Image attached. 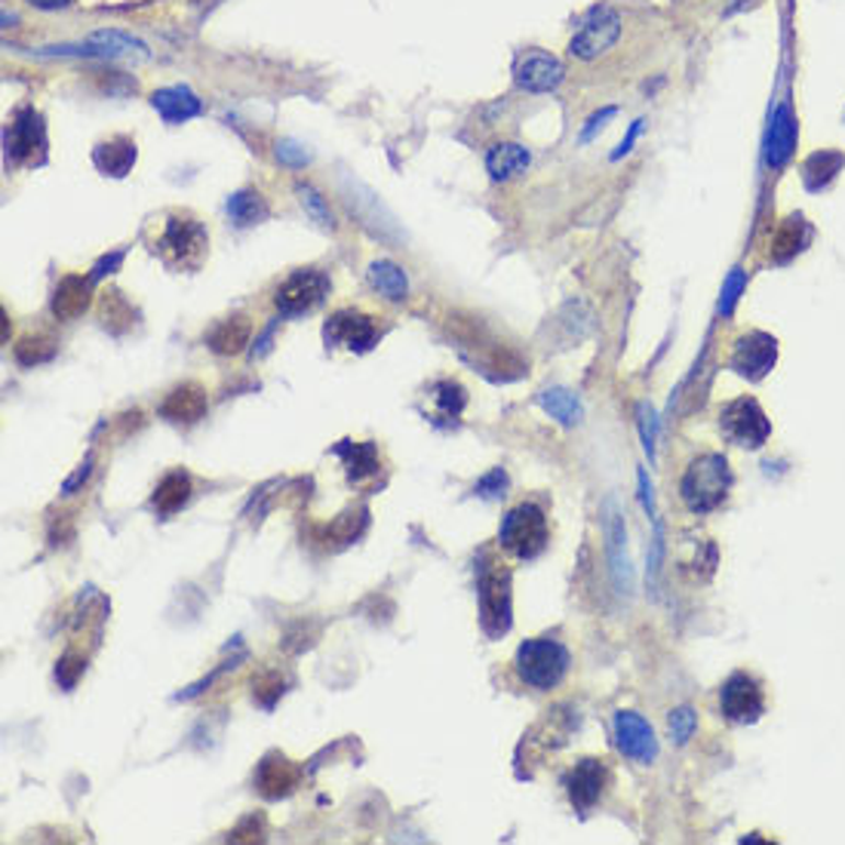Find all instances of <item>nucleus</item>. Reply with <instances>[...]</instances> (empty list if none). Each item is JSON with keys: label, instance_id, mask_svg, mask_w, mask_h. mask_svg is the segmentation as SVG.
Here are the masks:
<instances>
[{"label": "nucleus", "instance_id": "obj_1", "mask_svg": "<svg viewBox=\"0 0 845 845\" xmlns=\"http://www.w3.org/2000/svg\"><path fill=\"white\" fill-rule=\"evenodd\" d=\"M148 250L170 271H197L206 262L209 252V231L206 225L189 209H170L160 219H155Z\"/></svg>", "mask_w": 845, "mask_h": 845}, {"label": "nucleus", "instance_id": "obj_2", "mask_svg": "<svg viewBox=\"0 0 845 845\" xmlns=\"http://www.w3.org/2000/svg\"><path fill=\"white\" fill-rule=\"evenodd\" d=\"M477 603H480V627L489 640H501L514 625L511 606V572L489 553L477 557Z\"/></svg>", "mask_w": 845, "mask_h": 845}, {"label": "nucleus", "instance_id": "obj_3", "mask_svg": "<svg viewBox=\"0 0 845 845\" xmlns=\"http://www.w3.org/2000/svg\"><path fill=\"white\" fill-rule=\"evenodd\" d=\"M732 468L726 461V455L720 453H707L701 458H695L686 473H683V483H680V499L689 507L692 514H710L717 511L722 501L729 499V489H732Z\"/></svg>", "mask_w": 845, "mask_h": 845}, {"label": "nucleus", "instance_id": "obj_4", "mask_svg": "<svg viewBox=\"0 0 845 845\" xmlns=\"http://www.w3.org/2000/svg\"><path fill=\"white\" fill-rule=\"evenodd\" d=\"M572 655L560 640L550 637H538V640L519 642L517 655H514V667L517 676L538 692L557 689L569 673Z\"/></svg>", "mask_w": 845, "mask_h": 845}, {"label": "nucleus", "instance_id": "obj_5", "mask_svg": "<svg viewBox=\"0 0 845 845\" xmlns=\"http://www.w3.org/2000/svg\"><path fill=\"white\" fill-rule=\"evenodd\" d=\"M548 517L535 501H523L511 507L499 526V545L517 560H535L541 550L548 548Z\"/></svg>", "mask_w": 845, "mask_h": 845}, {"label": "nucleus", "instance_id": "obj_6", "mask_svg": "<svg viewBox=\"0 0 845 845\" xmlns=\"http://www.w3.org/2000/svg\"><path fill=\"white\" fill-rule=\"evenodd\" d=\"M3 151L13 167H41L47 160V126L34 105H19L3 129Z\"/></svg>", "mask_w": 845, "mask_h": 845}, {"label": "nucleus", "instance_id": "obj_7", "mask_svg": "<svg viewBox=\"0 0 845 845\" xmlns=\"http://www.w3.org/2000/svg\"><path fill=\"white\" fill-rule=\"evenodd\" d=\"M621 13L615 7H594L587 19L579 25V32L569 41V56L579 62H596L621 41Z\"/></svg>", "mask_w": 845, "mask_h": 845}, {"label": "nucleus", "instance_id": "obj_8", "mask_svg": "<svg viewBox=\"0 0 845 845\" xmlns=\"http://www.w3.org/2000/svg\"><path fill=\"white\" fill-rule=\"evenodd\" d=\"M332 289L327 271L320 267H298L293 274H286L277 289H274V308L283 317H298V313L313 311L317 305H323Z\"/></svg>", "mask_w": 845, "mask_h": 845}, {"label": "nucleus", "instance_id": "obj_9", "mask_svg": "<svg viewBox=\"0 0 845 845\" xmlns=\"http://www.w3.org/2000/svg\"><path fill=\"white\" fill-rule=\"evenodd\" d=\"M722 437L744 449H760L772 437V422L753 397H738L720 409Z\"/></svg>", "mask_w": 845, "mask_h": 845}, {"label": "nucleus", "instance_id": "obj_10", "mask_svg": "<svg viewBox=\"0 0 845 845\" xmlns=\"http://www.w3.org/2000/svg\"><path fill=\"white\" fill-rule=\"evenodd\" d=\"M323 339L329 347H345L354 354H366L381 342V327L373 313H363L357 308H342L327 320Z\"/></svg>", "mask_w": 845, "mask_h": 845}, {"label": "nucleus", "instance_id": "obj_11", "mask_svg": "<svg viewBox=\"0 0 845 845\" xmlns=\"http://www.w3.org/2000/svg\"><path fill=\"white\" fill-rule=\"evenodd\" d=\"M603 535H606V553H609V572L612 584L621 596L633 591V566L627 557V526L625 514L618 507V501H603Z\"/></svg>", "mask_w": 845, "mask_h": 845}, {"label": "nucleus", "instance_id": "obj_12", "mask_svg": "<svg viewBox=\"0 0 845 845\" xmlns=\"http://www.w3.org/2000/svg\"><path fill=\"white\" fill-rule=\"evenodd\" d=\"M775 363H778V339L768 335V332H760V329L741 335L732 347V357H729L732 373L747 378V381H763L775 369Z\"/></svg>", "mask_w": 845, "mask_h": 845}, {"label": "nucleus", "instance_id": "obj_13", "mask_svg": "<svg viewBox=\"0 0 845 845\" xmlns=\"http://www.w3.org/2000/svg\"><path fill=\"white\" fill-rule=\"evenodd\" d=\"M566 80L563 59L545 49H526L514 65V83L523 93H553Z\"/></svg>", "mask_w": 845, "mask_h": 845}, {"label": "nucleus", "instance_id": "obj_14", "mask_svg": "<svg viewBox=\"0 0 845 845\" xmlns=\"http://www.w3.org/2000/svg\"><path fill=\"white\" fill-rule=\"evenodd\" d=\"M720 710L726 713V720L756 722L766 713V695L760 689V683L747 676V673H732L720 689Z\"/></svg>", "mask_w": 845, "mask_h": 845}, {"label": "nucleus", "instance_id": "obj_15", "mask_svg": "<svg viewBox=\"0 0 845 845\" xmlns=\"http://www.w3.org/2000/svg\"><path fill=\"white\" fill-rule=\"evenodd\" d=\"M612 726H615V744H618V751L625 753L627 760H633L640 766H652L655 763L658 738L649 720H642L640 713H633V710H618Z\"/></svg>", "mask_w": 845, "mask_h": 845}, {"label": "nucleus", "instance_id": "obj_16", "mask_svg": "<svg viewBox=\"0 0 845 845\" xmlns=\"http://www.w3.org/2000/svg\"><path fill=\"white\" fill-rule=\"evenodd\" d=\"M814 240L812 221L806 219L802 213H790L787 219H781L772 231V240H768V262L775 267L790 265L797 255L809 250V243Z\"/></svg>", "mask_w": 845, "mask_h": 845}, {"label": "nucleus", "instance_id": "obj_17", "mask_svg": "<svg viewBox=\"0 0 845 845\" xmlns=\"http://www.w3.org/2000/svg\"><path fill=\"white\" fill-rule=\"evenodd\" d=\"M799 145V117L797 111L790 109V102H781L775 114H772V124H768L766 136V167L768 170H784L793 155H797Z\"/></svg>", "mask_w": 845, "mask_h": 845}, {"label": "nucleus", "instance_id": "obj_18", "mask_svg": "<svg viewBox=\"0 0 845 845\" xmlns=\"http://www.w3.org/2000/svg\"><path fill=\"white\" fill-rule=\"evenodd\" d=\"M606 784H609V768L603 760H581L579 766L566 775V793H569V802L584 814L600 802Z\"/></svg>", "mask_w": 845, "mask_h": 845}, {"label": "nucleus", "instance_id": "obj_19", "mask_svg": "<svg viewBox=\"0 0 845 845\" xmlns=\"http://www.w3.org/2000/svg\"><path fill=\"white\" fill-rule=\"evenodd\" d=\"M93 286L95 281L87 274H65L62 281L56 283L53 289V298H49V308H53V317L56 320H78L80 313L90 311L93 305Z\"/></svg>", "mask_w": 845, "mask_h": 845}, {"label": "nucleus", "instance_id": "obj_20", "mask_svg": "<svg viewBox=\"0 0 845 845\" xmlns=\"http://www.w3.org/2000/svg\"><path fill=\"white\" fill-rule=\"evenodd\" d=\"M298 781H301V768L293 760H286L283 753H267L255 768V787L265 799L289 797Z\"/></svg>", "mask_w": 845, "mask_h": 845}, {"label": "nucleus", "instance_id": "obj_21", "mask_svg": "<svg viewBox=\"0 0 845 845\" xmlns=\"http://www.w3.org/2000/svg\"><path fill=\"white\" fill-rule=\"evenodd\" d=\"M206 409H209V400H206L204 388L197 381H185V385H179V388H173L163 397V403L157 407V412L167 422L189 427V424H197L204 419Z\"/></svg>", "mask_w": 845, "mask_h": 845}, {"label": "nucleus", "instance_id": "obj_22", "mask_svg": "<svg viewBox=\"0 0 845 845\" xmlns=\"http://www.w3.org/2000/svg\"><path fill=\"white\" fill-rule=\"evenodd\" d=\"M843 170L845 151H840V148H818V151H812L799 163V179H802V189L821 194V191H827L840 179Z\"/></svg>", "mask_w": 845, "mask_h": 845}, {"label": "nucleus", "instance_id": "obj_23", "mask_svg": "<svg viewBox=\"0 0 845 845\" xmlns=\"http://www.w3.org/2000/svg\"><path fill=\"white\" fill-rule=\"evenodd\" d=\"M252 339V320L247 313H231V317H225L219 320L216 327L209 329V335H206V345L213 354H219V357H237V354H243L247 345H250Z\"/></svg>", "mask_w": 845, "mask_h": 845}, {"label": "nucleus", "instance_id": "obj_24", "mask_svg": "<svg viewBox=\"0 0 845 845\" xmlns=\"http://www.w3.org/2000/svg\"><path fill=\"white\" fill-rule=\"evenodd\" d=\"M332 455H339L345 461L347 480L351 483H366L373 480L381 470V458H378V446L373 439H342Z\"/></svg>", "mask_w": 845, "mask_h": 845}, {"label": "nucleus", "instance_id": "obj_25", "mask_svg": "<svg viewBox=\"0 0 845 845\" xmlns=\"http://www.w3.org/2000/svg\"><path fill=\"white\" fill-rule=\"evenodd\" d=\"M136 157H139V148L129 136H111L93 148L95 170L111 179H124L136 167Z\"/></svg>", "mask_w": 845, "mask_h": 845}, {"label": "nucleus", "instance_id": "obj_26", "mask_svg": "<svg viewBox=\"0 0 845 845\" xmlns=\"http://www.w3.org/2000/svg\"><path fill=\"white\" fill-rule=\"evenodd\" d=\"M151 105L167 124H185L191 117L204 114V102L189 87H163L151 93Z\"/></svg>", "mask_w": 845, "mask_h": 845}, {"label": "nucleus", "instance_id": "obj_27", "mask_svg": "<svg viewBox=\"0 0 845 845\" xmlns=\"http://www.w3.org/2000/svg\"><path fill=\"white\" fill-rule=\"evenodd\" d=\"M529 163H533V155H529V148H523L519 141H499V145H492L489 155H486V170H489V175H492L495 182H511V179H517L519 173L529 170Z\"/></svg>", "mask_w": 845, "mask_h": 845}, {"label": "nucleus", "instance_id": "obj_28", "mask_svg": "<svg viewBox=\"0 0 845 845\" xmlns=\"http://www.w3.org/2000/svg\"><path fill=\"white\" fill-rule=\"evenodd\" d=\"M191 477L185 470H173L157 483L155 495H151V507L157 511V517H173L191 501Z\"/></svg>", "mask_w": 845, "mask_h": 845}, {"label": "nucleus", "instance_id": "obj_29", "mask_svg": "<svg viewBox=\"0 0 845 845\" xmlns=\"http://www.w3.org/2000/svg\"><path fill=\"white\" fill-rule=\"evenodd\" d=\"M431 403H434V422L455 424L461 419V412L468 407V393L458 381H437L431 388Z\"/></svg>", "mask_w": 845, "mask_h": 845}, {"label": "nucleus", "instance_id": "obj_30", "mask_svg": "<svg viewBox=\"0 0 845 845\" xmlns=\"http://www.w3.org/2000/svg\"><path fill=\"white\" fill-rule=\"evenodd\" d=\"M267 213H271V209H267V201L262 197V191L243 189L228 197V216H231L237 228H252V225L265 221Z\"/></svg>", "mask_w": 845, "mask_h": 845}, {"label": "nucleus", "instance_id": "obj_31", "mask_svg": "<svg viewBox=\"0 0 845 845\" xmlns=\"http://www.w3.org/2000/svg\"><path fill=\"white\" fill-rule=\"evenodd\" d=\"M369 283L376 286V293L388 301H403L409 296V277L400 265H393L388 259H378L369 265Z\"/></svg>", "mask_w": 845, "mask_h": 845}, {"label": "nucleus", "instance_id": "obj_32", "mask_svg": "<svg viewBox=\"0 0 845 845\" xmlns=\"http://www.w3.org/2000/svg\"><path fill=\"white\" fill-rule=\"evenodd\" d=\"M538 403H541V409L548 412L550 419H557L563 427L579 424L581 415H584V407H581L579 397L572 391H566V388H548V391H541L538 393Z\"/></svg>", "mask_w": 845, "mask_h": 845}, {"label": "nucleus", "instance_id": "obj_33", "mask_svg": "<svg viewBox=\"0 0 845 845\" xmlns=\"http://www.w3.org/2000/svg\"><path fill=\"white\" fill-rule=\"evenodd\" d=\"M90 47H93V56H139L145 59L148 56V47L136 41L133 34L124 32H99L90 37Z\"/></svg>", "mask_w": 845, "mask_h": 845}, {"label": "nucleus", "instance_id": "obj_34", "mask_svg": "<svg viewBox=\"0 0 845 845\" xmlns=\"http://www.w3.org/2000/svg\"><path fill=\"white\" fill-rule=\"evenodd\" d=\"M56 351H59L56 339H49V335H25V339H19L16 345H13V357H16L19 366L32 369V366L53 361Z\"/></svg>", "mask_w": 845, "mask_h": 845}, {"label": "nucleus", "instance_id": "obj_35", "mask_svg": "<svg viewBox=\"0 0 845 845\" xmlns=\"http://www.w3.org/2000/svg\"><path fill=\"white\" fill-rule=\"evenodd\" d=\"M102 327L111 329L114 335H121L126 329L136 323V313L129 308V301L124 298V293H117V289H111L102 296Z\"/></svg>", "mask_w": 845, "mask_h": 845}, {"label": "nucleus", "instance_id": "obj_36", "mask_svg": "<svg viewBox=\"0 0 845 845\" xmlns=\"http://www.w3.org/2000/svg\"><path fill=\"white\" fill-rule=\"evenodd\" d=\"M296 197H298V204H301V209L311 216V221H317L323 231H335V216H332L327 197H323L320 191L313 189V185H308V182H298Z\"/></svg>", "mask_w": 845, "mask_h": 845}, {"label": "nucleus", "instance_id": "obj_37", "mask_svg": "<svg viewBox=\"0 0 845 845\" xmlns=\"http://www.w3.org/2000/svg\"><path fill=\"white\" fill-rule=\"evenodd\" d=\"M366 517H369V514H366L363 507L361 511H345V514H342V517L335 519V523L327 529L329 538H332V541H339V545L354 541V538L366 529Z\"/></svg>", "mask_w": 845, "mask_h": 845}, {"label": "nucleus", "instance_id": "obj_38", "mask_svg": "<svg viewBox=\"0 0 845 845\" xmlns=\"http://www.w3.org/2000/svg\"><path fill=\"white\" fill-rule=\"evenodd\" d=\"M283 695V680L281 673H262V676H255L252 680V698L259 701V705L271 710V707L281 701Z\"/></svg>", "mask_w": 845, "mask_h": 845}, {"label": "nucleus", "instance_id": "obj_39", "mask_svg": "<svg viewBox=\"0 0 845 845\" xmlns=\"http://www.w3.org/2000/svg\"><path fill=\"white\" fill-rule=\"evenodd\" d=\"M83 671H87V658L80 655V652H65V655L59 658V664H56V683H59L65 692H71L78 686Z\"/></svg>", "mask_w": 845, "mask_h": 845}, {"label": "nucleus", "instance_id": "obj_40", "mask_svg": "<svg viewBox=\"0 0 845 845\" xmlns=\"http://www.w3.org/2000/svg\"><path fill=\"white\" fill-rule=\"evenodd\" d=\"M667 729H671V738L683 747V744H689V738L695 735V729H698V717H695V710L692 707H676L671 710V717H667Z\"/></svg>", "mask_w": 845, "mask_h": 845}, {"label": "nucleus", "instance_id": "obj_41", "mask_svg": "<svg viewBox=\"0 0 845 845\" xmlns=\"http://www.w3.org/2000/svg\"><path fill=\"white\" fill-rule=\"evenodd\" d=\"M507 486H511V480H507V470L492 468L489 473H486V477H480V480H477L473 492H477L480 499H501V495L507 492Z\"/></svg>", "mask_w": 845, "mask_h": 845}, {"label": "nucleus", "instance_id": "obj_42", "mask_svg": "<svg viewBox=\"0 0 845 845\" xmlns=\"http://www.w3.org/2000/svg\"><path fill=\"white\" fill-rule=\"evenodd\" d=\"M637 422H640V434H642V446H646V453H649V458H655L658 422H655V412H652L649 403H640V407H637Z\"/></svg>", "mask_w": 845, "mask_h": 845}, {"label": "nucleus", "instance_id": "obj_43", "mask_svg": "<svg viewBox=\"0 0 845 845\" xmlns=\"http://www.w3.org/2000/svg\"><path fill=\"white\" fill-rule=\"evenodd\" d=\"M277 160H281L283 167H293V170H301V167H308L311 163V155L293 139H283L277 141Z\"/></svg>", "mask_w": 845, "mask_h": 845}, {"label": "nucleus", "instance_id": "obj_44", "mask_svg": "<svg viewBox=\"0 0 845 845\" xmlns=\"http://www.w3.org/2000/svg\"><path fill=\"white\" fill-rule=\"evenodd\" d=\"M237 661H240V658H235V661H225V664H221V667H216V671L209 673V676H204V680H201V683H194V686H191L189 692H179V695H175V701H191V698H197V695H204V692L209 689V686H213V683H216V680H219L221 673L231 671V667H237Z\"/></svg>", "mask_w": 845, "mask_h": 845}, {"label": "nucleus", "instance_id": "obj_45", "mask_svg": "<svg viewBox=\"0 0 845 845\" xmlns=\"http://www.w3.org/2000/svg\"><path fill=\"white\" fill-rule=\"evenodd\" d=\"M661 563H664V526H661V519L655 517V538H652V557H649V579L652 581L658 579Z\"/></svg>", "mask_w": 845, "mask_h": 845}, {"label": "nucleus", "instance_id": "obj_46", "mask_svg": "<svg viewBox=\"0 0 845 845\" xmlns=\"http://www.w3.org/2000/svg\"><path fill=\"white\" fill-rule=\"evenodd\" d=\"M747 286V281L741 277V274H732L729 281H726V286H722V301H720V311L722 313H732V308H735V301H738V293Z\"/></svg>", "mask_w": 845, "mask_h": 845}, {"label": "nucleus", "instance_id": "obj_47", "mask_svg": "<svg viewBox=\"0 0 845 845\" xmlns=\"http://www.w3.org/2000/svg\"><path fill=\"white\" fill-rule=\"evenodd\" d=\"M90 473H93V455H87V458H83V465H80L68 480H65L62 495H75V492H78V486H83L87 480H90Z\"/></svg>", "mask_w": 845, "mask_h": 845}, {"label": "nucleus", "instance_id": "obj_48", "mask_svg": "<svg viewBox=\"0 0 845 845\" xmlns=\"http://www.w3.org/2000/svg\"><path fill=\"white\" fill-rule=\"evenodd\" d=\"M121 262H124V250L111 252V255H105V259H99V262H95L93 274H90V277H93V281L99 283V281H102V277H105V274H111L114 267L121 265Z\"/></svg>", "mask_w": 845, "mask_h": 845}, {"label": "nucleus", "instance_id": "obj_49", "mask_svg": "<svg viewBox=\"0 0 845 845\" xmlns=\"http://www.w3.org/2000/svg\"><path fill=\"white\" fill-rule=\"evenodd\" d=\"M640 495L642 504H646V511H649V517L655 519V495H652V483H649V477H646V470H640Z\"/></svg>", "mask_w": 845, "mask_h": 845}, {"label": "nucleus", "instance_id": "obj_50", "mask_svg": "<svg viewBox=\"0 0 845 845\" xmlns=\"http://www.w3.org/2000/svg\"><path fill=\"white\" fill-rule=\"evenodd\" d=\"M609 117H615V109H603L600 114H594V117L587 121V129H584V136H581V139L584 141L594 139L596 129H600V126H606V121H609Z\"/></svg>", "mask_w": 845, "mask_h": 845}, {"label": "nucleus", "instance_id": "obj_51", "mask_svg": "<svg viewBox=\"0 0 845 845\" xmlns=\"http://www.w3.org/2000/svg\"><path fill=\"white\" fill-rule=\"evenodd\" d=\"M637 136H640V121H637V124L630 126V133H627V139L621 141V148H618V151H615V157L627 155V151H630V145H633V139H637Z\"/></svg>", "mask_w": 845, "mask_h": 845}, {"label": "nucleus", "instance_id": "obj_52", "mask_svg": "<svg viewBox=\"0 0 845 845\" xmlns=\"http://www.w3.org/2000/svg\"><path fill=\"white\" fill-rule=\"evenodd\" d=\"M32 7H37V10H62V7H68L71 0H28Z\"/></svg>", "mask_w": 845, "mask_h": 845}]
</instances>
